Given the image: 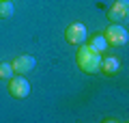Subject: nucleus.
Segmentation results:
<instances>
[{
  "mask_svg": "<svg viewBox=\"0 0 129 123\" xmlns=\"http://www.w3.org/2000/svg\"><path fill=\"white\" fill-rule=\"evenodd\" d=\"M15 13V7L11 0H2L0 2V17H11V15Z\"/></svg>",
  "mask_w": 129,
  "mask_h": 123,
  "instance_id": "9",
  "label": "nucleus"
},
{
  "mask_svg": "<svg viewBox=\"0 0 129 123\" xmlns=\"http://www.w3.org/2000/svg\"><path fill=\"white\" fill-rule=\"evenodd\" d=\"M0 2H2V0H0Z\"/></svg>",
  "mask_w": 129,
  "mask_h": 123,
  "instance_id": "11",
  "label": "nucleus"
},
{
  "mask_svg": "<svg viewBox=\"0 0 129 123\" xmlns=\"http://www.w3.org/2000/svg\"><path fill=\"white\" fill-rule=\"evenodd\" d=\"M129 17V0H116L108 9V19L112 24H123Z\"/></svg>",
  "mask_w": 129,
  "mask_h": 123,
  "instance_id": "4",
  "label": "nucleus"
},
{
  "mask_svg": "<svg viewBox=\"0 0 129 123\" xmlns=\"http://www.w3.org/2000/svg\"><path fill=\"white\" fill-rule=\"evenodd\" d=\"M88 46H90L92 50H97V52H103L108 48V41H106V37H103V35H92V39H90Z\"/></svg>",
  "mask_w": 129,
  "mask_h": 123,
  "instance_id": "8",
  "label": "nucleus"
},
{
  "mask_svg": "<svg viewBox=\"0 0 129 123\" xmlns=\"http://www.w3.org/2000/svg\"><path fill=\"white\" fill-rule=\"evenodd\" d=\"M103 37H106L108 46H125L129 41V32L125 26H120V24H112V26L106 28V32H103Z\"/></svg>",
  "mask_w": 129,
  "mask_h": 123,
  "instance_id": "2",
  "label": "nucleus"
},
{
  "mask_svg": "<svg viewBox=\"0 0 129 123\" xmlns=\"http://www.w3.org/2000/svg\"><path fill=\"white\" fill-rule=\"evenodd\" d=\"M35 65H37V60L32 58L30 54H22V56H17V58L11 63V67H13V73H17V76H26L28 71L35 69Z\"/></svg>",
  "mask_w": 129,
  "mask_h": 123,
  "instance_id": "6",
  "label": "nucleus"
},
{
  "mask_svg": "<svg viewBox=\"0 0 129 123\" xmlns=\"http://www.w3.org/2000/svg\"><path fill=\"white\" fill-rule=\"evenodd\" d=\"M120 63L116 56H101V63H99V69L103 71V76H114L118 71Z\"/></svg>",
  "mask_w": 129,
  "mask_h": 123,
  "instance_id": "7",
  "label": "nucleus"
},
{
  "mask_svg": "<svg viewBox=\"0 0 129 123\" xmlns=\"http://www.w3.org/2000/svg\"><path fill=\"white\" fill-rule=\"evenodd\" d=\"M11 76H15L11 63H0V80H9Z\"/></svg>",
  "mask_w": 129,
  "mask_h": 123,
  "instance_id": "10",
  "label": "nucleus"
},
{
  "mask_svg": "<svg viewBox=\"0 0 129 123\" xmlns=\"http://www.w3.org/2000/svg\"><path fill=\"white\" fill-rule=\"evenodd\" d=\"M78 67L82 69L84 73H95L99 71V63H101V52L92 50L88 43H80V50H78Z\"/></svg>",
  "mask_w": 129,
  "mask_h": 123,
  "instance_id": "1",
  "label": "nucleus"
},
{
  "mask_svg": "<svg viewBox=\"0 0 129 123\" xmlns=\"http://www.w3.org/2000/svg\"><path fill=\"white\" fill-rule=\"evenodd\" d=\"M9 93L15 99H24V97L30 95V82L24 76H17V73H15V78L13 76L9 78Z\"/></svg>",
  "mask_w": 129,
  "mask_h": 123,
  "instance_id": "3",
  "label": "nucleus"
},
{
  "mask_svg": "<svg viewBox=\"0 0 129 123\" xmlns=\"http://www.w3.org/2000/svg\"><path fill=\"white\" fill-rule=\"evenodd\" d=\"M86 26H84L82 22H73L67 26V30H64V39L69 41V43H73V46H80V43H84L86 41Z\"/></svg>",
  "mask_w": 129,
  "mask_h": 123,
  "instance_id": "5",
  "label": "nucleus"
}]
</instances>
